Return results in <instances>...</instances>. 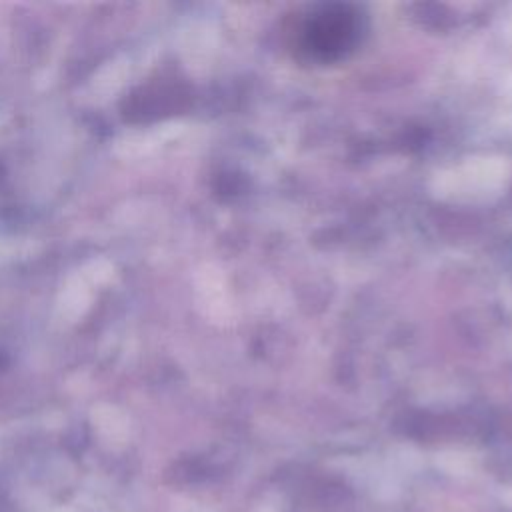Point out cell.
<instances>
[{
  "label": "cell",
  "mask_w": 512,
  "mask_h": 512,
  "mask_svg": "<svg viewBox=\"0 0 512 512\" xmlns=\"http://www.w3.org/2000/svg\"><path fill=\"white\" fill-rule=\"evenodd\" d=\"M358 36V14L348 6H328L314 14L306 26V44L324 58L340 56Z\"/></svg>",
  "instance_id": "cell-1"
}]
</instances>
